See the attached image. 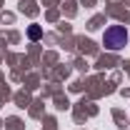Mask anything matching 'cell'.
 Returning a JSON list of instances; mask_svg holds the SVG:
<instances>
[{
  "mask_svg": "<svg viewBox=\"0 0 130 130\" xmlns=\"http://www.w3.org/2000/svg\"><path fill=\"white\" fill-rule=\"evenodd\" d=\"M103 43H105L110 50H120L125 43H128L125 28H123V25H110V28L105 30V35H103Z\"/></svg>",
  "mask_w": 130,
  "mask_h": 130,
  "instance_id": "obj_1",
  "label": "cell"
}]
</instances>
